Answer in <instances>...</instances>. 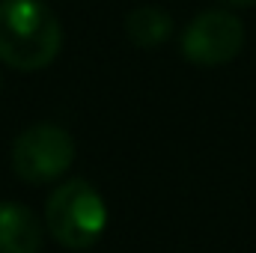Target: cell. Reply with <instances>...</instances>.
<instances>
[{"label":"cell","mask_w":256,"mask_h":253,"mask_svg":"<svg viewBox=\"0 0 256 253\" xmlns=\"http://www.w3.org/2000/svg\"><path fill=\"white\" fill-rule=\"evenodd\" d=\"M126 33L137 48H158L173 33V18L161 6H137L126 18Z\"/></svg>","instance_id":"cell-6"},{"label":"cell","mask_w":256,"mask_h":253,"mask_svg":"<svg viewBox=\"0 0 256 253\" xmlns=\"http://www.w3.org/2000/svg\"><path fill=\"white\" fill-rule=\"evenodd\" d=\"M74 161V140L54 122H36L24 128L12 143V170L30 185L60 179Z\"/></svg>","instance_id":"cell-3"},{"label":"cell","mask_w":256,"mask_h":253,"mask_svg":"<svg viewBox=\"0 0 256 253\" xmlns=\"http://www.w3.org/2000/svg\"><path fill=\"white\" fill-rule=\"evenodd\" d=\"M244 45V24L226 9H206L182 33V54L196 66L230 63Z\"/></svg>","instance_id":"cell-4"},{"label":"cell","mask_w":256,"mask_h":253,"mask_svg":"<svg viewBox=\"0 0 256 253\" xmlns=\"http://www.w3.org/2000/svg\"><path fill=\"white\" fill-rule=\"evenodd\" d=\"M42 220L21 202H0V253H39Z\"/></svg>","instance_id":"cell-5"},{"label":"cell","mask_w":256,"mask_h":253,"mask_svg":"<svg viewBox=\"0 0 256 253\" xmlns=\"http://www.w3.org/2000/svg\"><path fill=\"white\" fill-rule=\"evenodd\" d=\"M45 230L68 250L92 248L108 230V206L86 179H68L45 202Z\"/></svg>","instance_id":"cell-2"},{"label":"cell","mask_w":256,"mask_h":253,"mask_svg":"<svg viewBox=\"0 0 256 253\" xmlns=\"http://www.w3.org/2000/svg\"><path fill=\"white\" fill-rule=\"evenodd\" d=\"M63 30L42 0H0V60L21 72L54 63Z\"/></svg>","instance_id":"cell-1"},{"label":"cell","mask_w":256,"mask_h":253,"mask_svg":"<svg viewBox=\"0 0 256 253\" xmlns=\"http://www.w3.org/2000/svg\"><path fill=\"white\" fill-rule=\"evenodd\" d=\"M218 3H224V6H254L256 0H218Z\"/></svg>","instance_id":"cell-7"}]
</instances>
